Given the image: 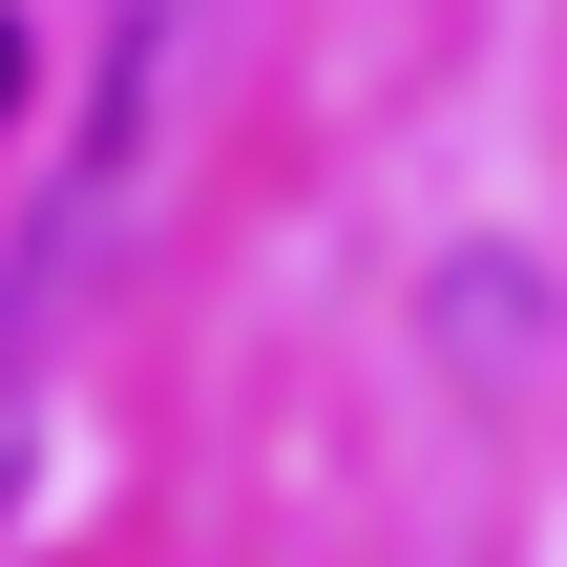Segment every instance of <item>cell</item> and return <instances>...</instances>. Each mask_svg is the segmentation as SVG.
<instances>
[{
    "label": "cell",
    "instance_id": "cell-1",
    "mask_svg": "<svg viewBox=\"0 0 567 567\" xmlns=\"http://www.w3.org/2000/svg\"><path fill=\"white\" fill-rule=\"evenodd\" d=\"M21 84H42V63H21V0H0V126H21Z\"/></svg>",
    "mask_w": 567,
    "mask_h": 567
}]
</instances>
